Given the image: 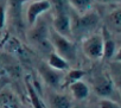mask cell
Listing matches in <instances>:
<instances>
[{
    "instance_id": "obj_5",
    "label": "cell",
    "mask_w": 121,
    "mask_h": 108,
    "mask_svg": "<svg viewBox=\"0 0 121 108\" xmlns=\"http://www.w3.org/2000/svg\"><path fill=\"white\" fill-rule=\"evenodd\" d=\"M50 9H51V3L49 0H37V1L30 4V6L26 10V19L29 25L33 26L37 23L38 18Z\"/></svg>"
},
{
    "instance_id": "obj_10",
    "label": "cell",
    "mask_w": 121,
    "mask_h": 108,
    "mask_svg": "<svg viewBox=\"0 0 121 108\" xmlns=\"http://www.w3.org/2000/svg\"><path fill=\"white\" fill-rule=\"evenodd\" d=\"M48 64L51 68H53L56 70H59V71H64V70H67L69 68V63L63 57H60L58 53H56V52H51L49 55Z\"/></svg>"
},
{
    "instance_id": "obj_3",
    "label": "cell",
    "mask_w": 121,
    "mask_h": 108,
    "mask_svg": "<svg viewBox=\"0 0 121 108\" xmlns=\"http://www.w3.org/2000/svg\"><path fill=\"white\" fill-rule=\"evenodd\" d=\"M83 52L90 60H100L103 57V39L101 35L93 33L83 39Z\"/></svg>"
},
{
    "instance_id": "obj_13",
    "label": "cell",
    "mask_w": 121,
    "mask_h": 108,
    "mask_svg": "<svg viewBox=\"0 0 121 108\" xmlns=\"http://www.w3.org/2000/svg\"><path fill=\"white\" fill-rule=\"evenodd\" d=\"M68 3L78 14L89 12L93 6V0H68Z\"/></svg>"
},
{
    "instance_id": "obj_1",
    "label": "cell",
    "mask_w": 121,
    "mask_h": 108,
    "mask_svg": "<svg viewBox=\"0 0 121 108\" xmlns=\"http://www.w3.org/2000/svg\"><path fill=\"white\" fill-rule=\"evenodd\" d=\"M100 17L96 12L89 11L83 14H78L71 20V33L76 38H86L93 35L94 30L99 26Z\"/></svg>"
},
{
    "instance_id": "obj_18",
    "label": "cell",
    "mask_w": 121,
    "mask_h": 108,
    "mask_svg": "<svg viewBox=\"0 0 121 108\" xmlns=\"http://www.w3.org/2000/svg\"><path fill=\"white\" fill-rule=\"evenodd\" d=\"M26 1H29V0H9V5H10V7H11V10H12L13 13L19 14L23 5Z\"/></svg>"
},
{
    "instance_id": "obj_11",
    "label": "cell",
    "mask_w": 121,
    "mask_h": 108,
    "mask_svg": "<svg viewBox=\"0 0 121 108\" xmlns=\"http://www.w3.org/2000/svg\"><path fill=\"white\" fill-rule=\"evenodd\" d=\"M50 108H71L70 99L63 94H52L50 96Z\"/></svg>"
},
{
    "instance_id": "obj_20",
    "label": "cell",
    "mask_w": 121,
    "mask_h": 108,
    "mask_svg": "<svg viewBox=\"0 0 121 108\" xmlns=\"http://www.w3.org/2000/svg\"><path fill=\"white\" fill-rule=\"evenodd\" d=\"M5 25V7L0 5V29H3Z\"/></svg>"
},
{
    "instance_id": "obj_15",
    "label": "cell",
    "mask_w": 121,
    "mask_h": 108,
    "mask_svg": "<svg viewBox=\"0 0 121 108\" xmlns=\"http://www.w3.org/2000/svg\"><path fill=\"white\" fill-rule=\"evenodd\" d=\"M27 90H29V94H30V97H31V101H32V104L35 108H45V104L43 103L39 94L36 91V89L33 88V86L31 83L27 82Z\"/></svg>"
},
{
    "instance_id": "obj_19",
    "label": "cell",
    "mask_w": 121,
    "mask_h": 108,
    "mask_svg": "<svg viewBox=\"0 0 121 108\" xmlns=\"http://www.w3.org/2000/svg\"><path fill=\"white\" fill-rule=\"evenodd\" d=\"M99 104H100V108H121L115 101L110 99H101Z\"/></svg>"
},
{
    "instance_id": "obj_9",
    "label": "cell",
    "mask_w": 121,
    "mask_h": 108,
    "mask_svg": "<svg viewBox=\"0 0 121 108\" xmlns=\"http://www.w3.org/2000/svg\"><path fill=\"white\" fill-rule=\"evenodd\" d=\"M70 90L76 100H84L89 95V87L83 81H76L70 83Z\"/></svg>"
},
{
    "instance_id": "obj_16",
    "label": "cell",
    "mask_w": 121,
    "mask_h": 108,
    "mask_svg": "<svg viewBox=\"0 0 121 108\" xmlns=\"http://www.w3.org/2000/svg\"><path fill=\"white\" fill-rule=\"evenodd\" d=\"M113 69V81H114V84L121 90V63H117L115 62V64L112 67Z\"/></svg>"
},
{
    "instance_id": "obj_14",
    "label": "cell",
    "mask_w": 121,
    "mask_h": 108,
    "mask_svg": "<svg viewBox=\"0 0 121 108\" xmlns=\"http://www.w3.org/2000/svg\"><path fill=\"white\" fill-rule=\"evenodd\" d=\"M46 35H48V29L45 27L44 24H40V25H38L37 27H35L31 31L30 37L36 43H43L46 38Z\"/></svg>"
},
{
    "instance_id": "obj_6",
    "label": "cell",
    "mask_w": 121,
    "mask_h": 108,
    "mask_svg": "<svg viewBox=\"0 0 121 108\" xmlns=\"http://www.w3.org/2000/svg\"><path fill=\"white\" fill-rule=\"evenodd\" d=\"M39 74L45 81V83L51 88H58L63 81V73L51 68L49 64H40Z\"/></svg>"
},
{
    "instance_id": "obj_4",
    "label": "cell",
    "mask_w": 121,
    "mask_h": 108,
    "mask_svg": "<svg viewBox=\"0 0 121 108\" xmlns=\"http://www.w3.org/2000/svg\"><path fill=\"white\" fill-rule=\"evenodd\" d=\"M94 90L102 99H109L115 90V84L110 75L102 74L94 81Z\"/></svg>"
},
{
    "instance_id": "obj_17",
    "label": "cell",
    "mask_w": 121,
    "mask_h": 108,
    "mask_svg": "<svg viewBox=\"0 0 121 108\" xmlns=\"http://www.w3.org/2000/svg\"><path fill=\"white\" fill-rule=\"evenodd\" d=\"M86 75V73L83 70H80V69H74V70H70L69 74H68V81L70 83L73 82H76V81H81V78Z\"/></svg>"
},
{
    "instance_id": "obj_12",
    "label": "cell",
    "mask_w": 121,
    "mask_h": 108,
    "mask_svg": "<svg viewBox=\"0 0 121 108\" xmlns=\"http://www.w3.org/2000/svg\"><path fill=\"white\" fill-rule=\"evenodd\" d=\"M107 25L115 32H121V9L114 10L107 17Z\"/></svg>"
},
{
    "instance_id": "obj_2",
    "label": "cell",
    "mask_w": 121,
    "mask_h": 108,
    "mask_svg": "<svg viewBox=\"0 0 121 108\" xmlns=\"http://www.w3.org/2000/svg\"><path fill=\"white\" fill-rule=\"evenodd\" d=\"M49 39L52 44V46L56 50V53L60 57H63L68 63H71L76 61V45L70 40V38H67L62 35L57 33L53 29L49 32Z\"/></svg>"
},
{
    "instance_id": "obj_22",
    "label": "cell",
    "mask_w": 121,
    "mask_h": 108,
    "mask_svg": "<svg viewBox=\"0 0 121 108\" xmlns=\"http://www.w3.org/2000/svg\"><path fill=\"white\" fill-rule=\"evenodd\" d=\"M100 4H114V3H120L121 0H95Z\"/></svg>"
},
{
    "instance_id": "obj_21",
    "label": "cell",
    "mask_w": 121,
    "mask_h": 108,
    "mask_svg": "<svg viewBox=\"0 0 121 108\" xmlns=\"http://www.w3.org/2000/svg\"><path fill=\"white\" fill-rule=\"evenodd\" d=\"M114 61L117 62V63H121V48L115 52V55H114Z\"/></svg>"
},
{
    "instance_id": "obj_7",
    "label": "cell",
    "mask_w": 121,
    "mask_h": 108,
    "mask_svg": "<svg viewBox=\"0 0 121 108\" xmlns=\"http://www.w3.org/2000/svg\"><path fill=\"white\" fill-rule=\"evenodd\" d=\"M53 30L62 35L67 38H71L73 37V33H71V19L70 17L63 12V11H59L55 19H53Z\"/></svg>"
},
{
    "instance_id": "obj_8",
    "label": "cell",
    "mask_w": 121,
    "mask_h": 108,
    "mask_svg": "<svg viewBox=\"0 0 121 108\" xmlns=\"http://www.w3.org/2000/svg\"><path fill=\"white\" fill-rule=\"evenodd\" d=\"M102 39H103V58L110 60L114 57L115 52H116V45L114 39L112 38L108 29L104 26L102 29Z\"/></svg>"
}]
</instances>
